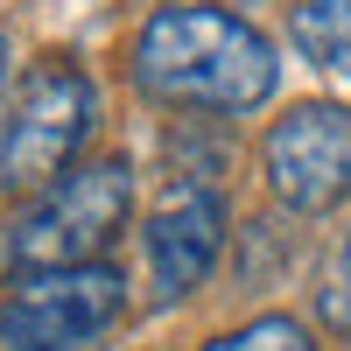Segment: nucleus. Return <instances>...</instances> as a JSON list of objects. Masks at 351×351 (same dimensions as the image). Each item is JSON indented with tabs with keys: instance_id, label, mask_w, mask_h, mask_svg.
<instances>
[{
	"instance_id": "nucleus-10",
	"label": "nucleus",
	"mask_w": 351,
	"mask_h": 351,
	"mask_svg": "<svg viewBox=\"0 0 351 351\" xmlns=\"http://www.w3.org/2000/svg\"><path fill=\"white\" fill-rule=\"evenodd\" d=\"M0 84H8V36H0Z\"/></svg>"
},
{
	"instance_id": "nucleus-5",
	"label": "nucleus",
	"mask_w": 351,
	"mask_h": 351,
	"mask_svg": "<svg viewBox=\"0 0 351 351\" xmlns=\"http://www.w3.org/2000/svg\"><path fill=\"white\" fill-rule=\"evenodd\" d=\"M260 176L302 218L337 211L351 197V106H337V99L288 106L260 141Z\"/></svg>"
},
{
	"instance_id": "nucleus-4",
	"label": "nucleus",
	"mask_w": 351,
	"mask_h": 351,
	"mask_svg": "<svg viewBox=\"0 0 351 351\" xmlns=\"http://www.w3.org/2000/svg\"><path fill=\"white\" fill-rule=\"evenodd\" d=\"M127 316L120 267H64V274H21L14 295H0V344L8 351H84Z\"/></svg>"
},
{
	"instance_id": "nucleus-1",
	"label": "nucleus",
	"mask_w": 351,
	"mask_h": 351,
	"mask_svg": "<svg viewBox=\"0 0 351 351\" xmlns=\"http://www.w3.org/2000/svg\"><path fill=\"white\" fill-rule=\"evenodd\" d=\"M274 43L232 8L169 0L134 36V84L169 112H253L274 99Z\"/></svg>"
},
{
	"instance_id": "nucleus-9",
	"label": "nucleus",
	"mask_w": 351,
	"mask_h": 351,
	"mask_svg": "<svg viewBox=\"0 0 351 351\" xmlns=\"http://www.w3.org/2000/svg\"><path fill=\"white\" fill-rule=\"evenodd\" d=\"M316 316H324V330L351 337V232L330 246L324 260V281H316Z\"/></svg>"
},
{
	"instance_id": "nucleus-2",
	"label": "nucleus",
	"mask_w": 351,
	"mask_h": 351,
	"mask_svg": "<svg viewBox=\"0 0 351 351\" xmlns=\"http://www.w3.org/2000/svg\"><path fill=\"white\" fill-rule=\"evenodd\" d=\"M134 211V162L127 155H99L71 169L64 183H49L36 204L21 211L8 260L21 274H64V267H99V253L127 232Z\"/></svg>"
},
{
	"instance_id": "nucleus-3",
	"label": "nucleus",
	"mask_w": 351,
	"mask_h": 351,
	"mask_svg": "<svg viewBox=\"0 0 351 351\" xmlns=\"http://www.w3.org/2000/svg\"><path fill=\"white\" fill-rule=\"evenodd\" d=\"M92 127H99L92 77H84L77 64H64V56H43V64L14 84V99H8V127H0V183L43 197L49 183L71 176V162H77L84 141H92Z\"/></svg>"
},
{
	"instance_id": "nucleus-7",
	"label": "nucleus",
	"mask_w": 351,
	"mask_h": 351,
	"mask_svg": "<svg viewBox=\"0 0 351 351\" xmlns=\"http://www.w3.org/2000/svg\"><path fill=\"white\" fill-rule=\"evenodd\" d=\"M288 36H295V49L324 77L351 84V0H302V8L288 14Z\"/></svg>"
},
{
	"instance_id": "nucleus-6",
	"label": "nucleus",
	"mask_w": 351,
	"mask_h": 351,
	"mask_svg": "<svg viewBox=\"0 0 351 351\" xmlns=\"http://www.w3.org/2000/svg\"><path fill=\"white\" fill-rule=\"evenodd\" d=\"M141 253H148L155 302H183L225 253V197L211 183H169L162 204L148 211Z\"/></svg>"
},
{
	"instance_id": "nucleus-8",
	"label": "nucleus",
	"mask_w": 351,
	"mask_h": 351,
	"mask_svg": "<svg viewBox=\"0 0 351 351\" xmlns=\"http://www.w3.org/2000/svg\"><path fill=\"white\" fill-rule=\"evenodd\" d=\"M204 351H316V337L295 324V316H253V324L211 337Z\"/></svg>"
}]
</instances>
